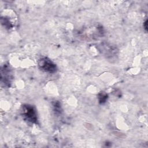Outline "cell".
I'll return each instance as SVG.
<instances>
[{
    "label": "cell",
    "mask_w": 148,
    "mask_h": 148,
    "mask_svg": "<svg viewBox=\"0 0 148 148\" xmlns=\"http://www.w3.org/2000/svg\"><path fill=\"white\" fill-rule=\"evenodd\" d=\"M21 113L26 121L36 124L38 121L37 112L34 106L29 104H24L21 108Z\"/></svg>",
    "instance_id": "1"
},
{
    "label": "cell",
    "mask_w": 148,
    "mask_h": 148,
    "mask_svg": "<svg viewBox=\"0 0 148 148\" xmlns=\"http://www.w3.org/2000/svg\"><path fill=\"white\" fill-rule=\"evenodd\" d=\"M39 68L43 72L48 73H54L57 71V66L50 59L43 57L38 61Z\"/></svg>",
    "instance_id": "2"
},
{
    "label": "cell",
    "mask_w": 148,
    "mask_h": 148,
    "mask_svg": "<svg viewBox=\"0 0 148 148\" xmlns=\"http://www.w3.org/2000/svg\"><path fill=\"white\" fill-rule=\"evenodd\" d=\"M1 82L4 84L5 86H9L11 83V80L12 79V76L10 72V68L4 65L1 68Z\"/></svg>",
    "instance_id": "3"
},
{
    "label": "cell",
    "mask_w": 148,
    "mask_h": 148,
    "mask_svg": "<svg viewBox=\"0 0 148 148\" xmlns=\"http://www.w3.org/2000/svg\"><path fill=\"white\" fill-rule=\"evenodd\" d=\"M98 100L100 103L102 104L106 102L108 98V95L106 93L103 92H101L98 94Z\"/></svg>",
    "instance_id": "4"
},
{
    "label": "cell",
    "mask_w": 148,
    "mask_h": 148,
    "mask_svg": "<svg viewBox=\"0 0 148 148\" xmlns=\"http://www.w3.org/2000/svg\"><path fill=\"white\" fill-rule=\"evenodd\" d=\"M147 21L146 20V21H145V23H143V25H144V27H145V29H146V31H147Z\"/></svg>",
    "instance_id": "5"
}]
</instances>
